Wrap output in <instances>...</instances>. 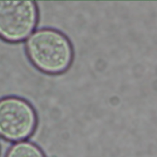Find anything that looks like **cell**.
I'll use <instances>...</instances> for the list:
<instances>
[{
    "instance_id": "1",
    "label": "cell",
    "mask_w": 157,
    "mask_h": 157,
    "mask_svg": "<svg viewBox=\"0 0 157 157\" xmlns=\"http://www.w3.org/2000/svg\"><path fill=\"white\" fill-rule=\"evenodd\" d=\"M26 49L31 62L40 70L49 74L65 71L72 60L69 41L63 34L52 29L33 32L27 39Z\"/></svg>"
},
{
    "instance_id": "2",
    "label": "cell",
    "mask_w": 157,
    "mask_h": 157,
    "mask_svg": "<svg viewBox=\"0 0 157 157\" xmlns=\"http://www.w3.org/2000/svg\"><path fill=\"white\" fill-rule=\"evenodd\" d=\"M37 122L36 113L26 101L15 97L0 99V137L13 143L27 140Z\"/></svg>"
},
{
    "instance_id": "3",
    "label": "cell",
    "mask_w": 157,
    "mask_h": 157,
    "mask_svg": "<svg viewBox=\"0 0 157 157\" xmlns=\"http://www.w3.org/2000/svg\"><path fill=\"white\" fill-rule=\"evenodd\" d=\"M37 20L35 3L29 1H0V37L10 42L28 37Z\"/></svg>"
},
{
    "instance_id": "4",
    "label": "cell",
    "mask_w": 157,
    "mask_h": 157,
    "mask_svg": "<svg viewBox=\"0 0 157 157\" xmlns=\"http://www.w3.org/2000/svg\"><path fill=\"white\" fill-rule=\"evenodd\" d=\"M6 157H45L41 149L29 140L13 143L10 147Z\"/></svg>"
}]
</instances>
